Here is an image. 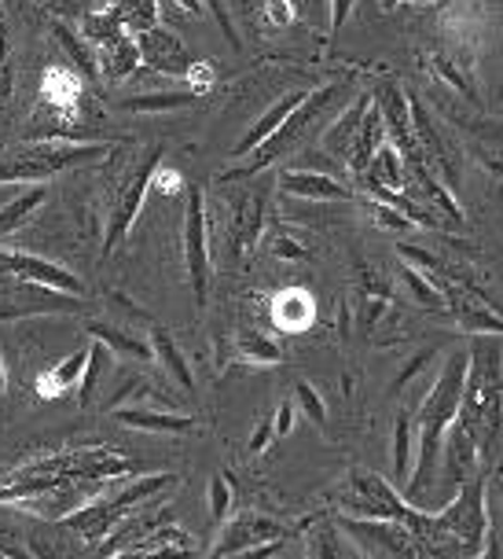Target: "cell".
I'll list each match as a JSON object with an SVG mask.
<instances>
[{
	"label": "cell",
	"instance_id": "cell-1",
	"mask_svg": "<svg viewBox=\"0 0 503 559\" xmlns=\"http://www.w3.org/2000/svg\"><path fill=\"white\" fill-rule=\"evenodd\" d=\"M467 365H470V354L467 349H456L448 354V361L441 365V372L430 386V394L422 397L419 405V445H416V467H411V478L405 486V501L419 504L422 493L434 489V478H438V461L445 453V435L452 427V419L459 413V402H463V386H467Z\"/></svg>",
	"mask_w": 503,
	"mask_h": 559
},
{
	"label": "cell",
	"instance_id": "cell-2",
	"mask_svg": "<svg viewBox=\"0 0 503 559\" xmlns=\"http://www.w3.org/2000/svg\"><path fill=\"white\" fill-rule=\"evenodd\" d=\"M346 96V85H320V88H313L306 99L298 104V111L287 118L284 126L276 129L273 136L265 140V144L258 147L254 155H250V163L247 166H236V169H228L225 174V181H243V177H254V174H261L265 166H273V163H279L284 155H290L295 152L298 144H306L309 140V133L324 122V118L331 115L335 118V111H338V99Z\"/></svg>",
	"mask_w": 503,
	"mask_h": 559
},
{
	"label": "cell",
	"instance_id": "cell-3",
	"mask_svg": "<svg viewBox=\"0 0 503 559\" xmlns=\"http://www.w3.org/2000/svg\"><path fill=\"white\" fill-rule=\"evenodd\" d=\"M158 163H163V147H151V152L144 155V163H140L136 169H129L125 181L118 185L115 206H110V217H107V228H104V258L115 254V247L129 236L140 206H144V195L151 192V181H155Z\"/></svg>",
	"mask_w": 503,
	"mask_h": 559
},
{
	"label": "cell",
	"instance_id": "cell-4",
	"mask_svg": "<svg viewBox=\"0 0 503 559\" xmlns=\"http://www.w3.org/2000/svg\"><path fill=\"white\" fill-rule=\"evenodd\" d=\"M342 531L364 548L371 559H427L419 537L394 519H349L342 515Z\"/></svg>",
	"mask_w": 503,
	"mask_h": 559
},
{
	"label": "cell",
	"instance_id": "cell-5",
	"mask_svg": "<svg viewBox=\"0 0 503 559\" xmlns=\"http://www.w3.org/2000/svg\"><path fill=\"white\" fill-rule=\"evenodd\" d=\"M184 269H188V284H191V295H195V306L206 309V298H209V222H206L203 188H188Z\"/></svg>",
	"mask_w": 503,
	"mask_h": 559
},
{
	"label": "cell",
	"instance_id": "cell-6",
	"mask_svg": "<svg viewBox=\"0 0 503 559\" xmlns=\"http://www.w3.org/2000/svg\"><path fill=\"white\" fill-rule=\"evenodd\" d=\"M284 537H287V526L276 523V519H268V515H261V512L231 515V519H225V526H220V537L214 545V559L236 556V552L254 548V545L284 542Z\"/></svg>",
	"mask_w": 503,
	"mask_h": 559
},
{
	"label": "cell",
	"instance_id": "cell-7",
	"mask_svg": "<svg viewBox=\"0 0 503 559\" xmlns=\"http://www.w3.org/2000/svg\"><path fill=\"white\" fill-rule=\"evenodd\" d=\"M136 45H140V63L147 70H155V74L184 78L191 63H195V59L188 56V45L166 26H151L144 34H136Z\"/></svg>",
	"mask_w": 503,
	"mask_h": 559
},
{
	"label": "cell",
	"instance_id": "cell-8",
	"mask_svg": "<svg viewBox=\"0 0 503 559\" xmlns=\"http://www.w3.org/2000/svg\"><path fill=\"white\" fill-rule=\"evenodd\" d=\"M166 523H173V512H169L166 504H158L155 512H147L144 504L133 508L122 523L110 531L104 542H99L93 548V559H110V556H118V552H129V548H136L140 542H147L151 534L158 531V526H166Z\"/></svg>",
	"mask_w": 503,
	"mask_h": 559
},
{
	"label": "cell",
	"instance_id": "cell-9",
	"mask_svg": "<svg viewBox=\"0 0 503 559\" xmlns=\"http://www.w3.org/2000/svg\"><path fill=\"white\" fill-rule=\"evenodd\" d=\"M8 276H19V280H29V284L52 287V292H59V295H74V298L85 295L82 280L70 273L67 265L48 262V258H41V254L12 251V247H8Z\"/></svg>",
	"mask_w": 503,
	"mask_h": 559
},
{
	"label": "cell",
	"instance_id": "cell-10",
	"mask_svg": "<svg viewBox=\"0 0 503 559\" xmlns=\"http://www.w3.org/2000/svg\"><path fill=\"white\" fill-rule=\"evenodd\" d=\"M279 188L295 199H313V203H349L354 192L338 181V177L324 174V169L309 166H290L279 174Z\"/></svg>",
	"mask_w": 503,
	"mask_h": 559
},
{
	"label": "cell",
	"instance_id": "cell-11",
	"mask_svg": "<svg viewBox=\"0 0 503 559\" xmlns=\"http://www.w3.org/2000/svg\"><path fill=\"white\" fill-rule=\"evenodd\" d=\"M261 225H265V192H250L236 203V214H231V228H228V258L239 262L254 251Z\"/></svg>",
	"mask_w": 503,
	"mask_h": 559
},
{
	"label": "cell",
	"instance_id": "cell-12",
	"mask_svg": "<svg viewBox=\"0 0 503 559\" xmlns=\"http://www.w3.org/2000/svg\"><path fill=\"white\" fill-rule=\"evenodd\" d=\"M110 416L122 427L133 431H151V435H191L195 431V419L166 413V408H151V405H125V408H110Z\"/></svg>",
	"mask_w": 503,
	"mask_h": 559
},
{
	"label": "cell",
	"instance_id": "cell-13",
	"mask_svg": "<svg viewBox=\"0 0 503 559\" xmlns=\"http://www.w3.org/2000/svg\"><path fill=\"white\" fill-rule=\"evenodd\" d=\"M371 104H375V96H360L354 99L349 107H342V111L331 118V126L324 129V152L335 155V158H346L349 163V152H354V140L360 133V126H364V118L371 111Z\"/></svg>",
	"mask_w": 503,
	"mask_h": 559
},
{
	"label": "cell",
	"instance_id": "cell-14",
	"mask_svg": "<svg viewBox=\"0 0 503 559\" xmlns=\"http://www.w3.org/2000/svg\"><path fill=\"white\" fill-rule=\"evenodd\" d=\"M408 107H411V129H416V140H419L422 155H427V163L434 166L441 177H448V181L456 185V163H452V155H448L445 140H441V133H438L434 118H430L427 107L411 96H408Z\"/></svg>",
	"mask_w": 503,
	"mask_h": 559
},
{
	"label": "cell",
	"instance_id": "cell-15",
	"mask_svg": "<svg viewBox=\"0 0 503 559\" xmlns=\"http://www.w3.org/2000/svg\"><path fill=\"white\" fill-rule=\"evenodd\" d=\"M110 559H195V542H191V534H184L180 526L166 523V526H158L147 542H140L136 548L118 552Z\"/></svg>",
	"mask_w": 503,
	"mask_h": 559
},
{
	"label": "cell",
	"instance_id": "cell-16",
	"mask_svg": "<svg viewBox=\"0 0 503 559\" xmlns=\"http://www.w3.org/2000/svg\"><path fill=\"white\" fill-rule=\"evenodd\" d=\"M306 96H309V93H287L284 99H276V104L268 107V111L261 115L254 126H250V133H247L243 140H239L236 147H231V158H247V155H254L258 147L265 144V140L273 136L276 129L284 126L290 115L298 111V104H301V99H306Z\"/></svg>",
	"mask_w": 503,
	"mask_h": 559
},
{
	"label": "cell",
	"instance_id": "cell-17",
	"mask_svg": "<svg viewBox=\"0 0 503 559\" xmlns=\"http://www.w3.org/2000/svg\"><path fill=\"white\" fill-rule=\"evenodd\" d=\"M273 321L279 332H306L316 321V302L301 287H287L273 298Z\"/></svg>",
	"mask_w": 503,
	"mask_h": 559
},
{
	"label": "cell",
	"instance_id": "cell-18",
	"mask_svg": "<svg viewBox=\"0 0 503 559\" xmlns=\"http://www.w3.org/2000/svg\"><path fill=\"white\" fill-rule=\"evenodd\" d=\"M96 63H99V74H107L110 82H125V78L140 67L136 34H122V37H115V41L99 45Z\"/></svg>",
	"mask_w": 503,
	"mask_h": 559
},
{
	"label": "cell",
	"instance_id": "cell-19",
	"mask_svg": "<svg viewBox=\"0 0 503 559\" xmlns=\"http://www.w3.org/2000/svg\"><path fill=\"white\" fill-rule=\"evenodd\" d=\"M360 181H364L368 192H375V188H390V192H400L408 181V169H405V158L397 155V147L390 144H382L375 158H371V166L360 174Z\"/></svg>",
	"mask_w": 503,
	"mask_h": 559
},
{
	"label": "cell",
	"instance_id": "cell-20",
	"mask_svg": "<svg viewBox=\"0 0 503 559\" xmlns=\"http://www.w3.org/2000/svg\"><path fill=\"white\" fill-rule=\"evenodd\" d=\"M45 203H48V185H26L23 192L8 199V203L0 206V239L19 233Z\"/></svg>",
	"mask_w": 503,
	"mask_h": 559
},
{
	"label": "cell",
	"instance_id": "cell-21",
	"mask_svg": "<svg viewBox=\"0 0 503 559\" xmlns=\"http://www.w3.org/2000/svg\"><path fill=\"white\" fill-rule=\"evenodd\" d=\"M88 335L96 338V343H104L107 349H115V354L129 357V361H155V349H151V338H136L133 332H125V328H115L107 321H93L88 324Z\"/></svg>",
	"mask_w": 503,
	"mask_h": 559
},
{
	"label": "cell",
	"instance_id": "cell-22",
	"mask_svg": "<svg viewBox=\"0 0 503 559\" xmlns=\"http://www.w3.org/2000/svg\"><path fill=\"white\" fill-rule=\"evenodd\" d=\"M151 349H155V361L166 368L169 379L180 386V391L195 394V376H191V368L184 361V354H180V346L173 343V335L166 332V328H151Z\"/></svg>",
	"mask_w": 503,
	"mask_h": 559
},
{
	"label": "cell",
	"instance_id": "cell-23",
	"mask_svg": "<svg viewBox=\"0 0 503 559\" xmlns=\"http://www.w3.org/2000/svg\"><path fill=\"white\" fill-rule=\"evenodd\" d=\"M416 416L408 408H400L394 419V442H390V456H394V486H408L411 461H416V431H411Z\"/></svg>",
	"mask_w": 503,
	"mask_h": 559
},
{
	"label": "cell",
	"instance_id": "cell-24",
	"mask_svg": "<svg viewBox=\"0 0 503 559\" xmlns=\"http://www.w3.org/2000/svg\"><path fill=\"white\" fill-rule=\"evenodd\" d=\"M386 144V126H382V115H379V107L371 104V111H368V118H364V126H360V133H357V140H354V152H349V169L360 177L364 169L371 166V158H375V152L379 147Z\"/></svg>",
	"mask_w": 503,
	"mask_h": 559
},
{
	"label": "cell",
	"instance_id": "cell-25",
	"mask_svg": "<svg viewBox=\"0 0 503 559\" xmlns=\"http://www.w3.org/2000/svg\"><path fill=\"white\" fill-rule=\"evenodd\" d=\"M41 93L48 104H56L63 115H74L77 111V99H82L85 93V82L74 74V70H67V67H52L45 74V85H41Z\"/></svg>",
	"mask_w": 503,
	"mask_h": 559
},
{
	"label": "cell",
	"instance_id": "cell-26",
	"mask_svg": "<svg viewBox=\"0 0 503 559\" xmlns=\"http://www.w3.org/2000/svg\"><path fill=\"white\" fill-rule=\"evenodd\" d=\"M195 93L191 88H173V93H140V96H125L122 111H133V115H163V111H184V107L195 104Z\"/></svg>",
	"mask_w": 503,
	"mask_h": 559
},
{
	"label": "cell",
	"instance_id": "cell-27",
	"mask_svg": "<svg viewBox=\"0 0 503 559\" xmlns=\"http://www.w3.org/2000/svg\"><path fill=\"white\" fill-rule=\"evenodd\" d=\"M448 295V309L456 313V321H459V328L467 335H478V338H486V335H503V321L492 309H478L475 302H463L459 295H452V292H445Z\"/></svg>",
	"mask_w": 503,
	"mask_h": 559
},
{
	"label": "cell",
	"instance_id": "cell-28",
	"mask_svg": "<svg viewBox=\"0 0 503 559\" xmlns=\"http://www.w3.org/2000/svg\"><path fill=\"white\" fill-rule=\"evenodd\" d=\"M85 361H88V349H77V354H70L63 365H56L52 372H45L41 379H37V394H41V397H59L63 391H70L74 383H82Z\"/></svg>",
	"mask_w": 503,
	"mask_h": 559
},
{
	"label": "cell",
	"instance_id": "cell-29",
	"mask_svg": "<svg viewBox=\"0 0 503 559\" xmlns=\"http://www.w3.org/2000/svg\"><path fill=\"white\" fill-rule=\"evenodd\" d=\"M236 354H239V361H243V365H261V368L284 361V349H279L276 338H268L261 332H250V328L236 335Z\"/></svg>",
	"mask_w": 503,
	"mask_h": 559
},
{
	"label": "cell",
	"instance_id": "cell-30",
	"mask_svg": "<svg viewBox=\"0 0 503 559\" xmlns=\"http://www.w3.org/2000/svg\"><path fill=\"white\" fill-rule=\"evenodd\" d=\"M400 280H405V287L411 292V298L422 306V309H448V295L445 287H438L434 276H427L422 269L416 265H400Z\"/></svg>",
	"mask_w": 503,
	"mask_h": 559
},
{
	"label": "cell",
	"instance_id": "cell-31",
	"mask_svg": "<svg viewBox=\"0 0 503 559\" xmlns=\"http://www.w3.org/2000/svg\"><path fill=\"white\" fill-rule=\"evenodd\" d=\"M107 12L122 19L129 34H144V29L158 26V0H107Z\"/></svg>",
	"mask_w": 503,
	"mask_h": 559
},
{
	"label": "cell",
	"instance_id": "cell-32",
	"mask_svg": "<svg viewBox=\"0 0 503 559\" xmlns=\"http://www.w3.org/2000/svg\"><path fill=\"white\" fill-rule=\"evenodd\" d=\"M52 34H56V41L63 45V52L74 59V67H77V78H85V82H96V74H99V63H96V48L82 41V37H74L70 29L59 23L52 26Z\"/></svg>",
	"mask_w": 503,
	"mask_h": 559
},
{
	"label": "cell",
	"instance_id": "cell-33",
	"mask_svg": "<svg viewBox=\"0 0 503 559\" xmlns=\"http://www.w3.org/2000/svg\"><path fill=\"white\" fill-rule=\"evenodd\" d=\"M122 34H129L125 23L115 12H107V8H104V12H96V15H85V23H82V37L93 48L115 41V37H122Z\"/></svg>",
	"mask_w": 503,
	"mask_h": 559
},
{
	"label": "cell",
	"instance_id": "cell-34",
	"mask_svg": "<svg viewBox=\"0 0 503 559\" xmlns=\"http://www.w3.org/2000/svg\"><path fill=\"white\" fill-rule=\"evenodd\" d=\"M107 372V346L104 343H93L88 346V361H85V372H82V383H77V405H93L96 397V383L99 376Z\"/></svg>",
	"mask_w": 503,
	"mask_h": 559
},
{
	"label": "cell",
	"instance_id": "cell-35",
	"mask_svg": "<svg viewBox=\"0 0 503 559\" xmlns=\"http://www.w3.org/2000/svg\"><path fill=\"white\" fill-rule=\"evenodd\" d=\"M295 405H298L309 419H313L316 427H327V405H324V397H320V391H316L313 383L298 379V383H295Z\"/></svg>",
	"mask_w": 503,
	"mask_h": 559
},
{
	"label": "cell",
	"instance_id": "cell-36",
	"mask_svg": "<svg viewBox=\"0 0 503 559\" xmlns=\"http://www.w3.org/2000/svg\"><path fill=\"white\" fill-rule=\"evenodd\" d=\"M434 361H438V346H422L419 354H411L408 361H405V368H400V372H397V379H394V386H390V391L400 394V391H405V386L411 383V379L427 372V368L434 365Z\"/></svg>",
	"mask_w": 503,
	"mask_h": 559
},
{
	"label": "cell",
	"instance_id": "cell-37",
	"mask_svg": "<svg viewBox=\"0 0 503 559\" xmlns=\"http://www.w3.org/2000/svg\"><path fill=\"white\" fill-rule=\"evenodd\" d=\"M206 501H209V519H214V523H225L228 512H231V478L228 475H214V478H209Z\"/></svg>",
	"mask_w": 503,
	"mask_h": 559
},
{
	"label": "cell",
	"instance_id": "cell-38",
	"mask_svg": "<svg viewBox=\"0 0 503 559\" xmlns=\"http://www.w3.org/2000/svg\"><path fill=\"white\" fill-rule=\"evenodd\" d=\"M434 70H438V78H441V82H448V85L456 88V93L463 96V99H470V104H478V93H475V85H470L467 78H463L459 70L452 67L445 56H434Z\"/></svg>",
	"mask_w": 503,
	"mask_h": 559
},
{
	"label": "cell",
	"instance_id": "cell-39",
	"mask_svg": "<svg viewBox=\"0 0 503 559\" xmlns=\"http://www.w3.org/2000/svg\"><path fill=\"white\" fill-rule=\"evenodd\" d=\"M368 214L375 217L379 228H394V233H405V228H411V222L400 210H394L390 203H382V199H368Z\"/></svg>",
	"mask_w": 503,
	"mask_h": 559
},
{
	"label": "cell",
	"instance_id": "cell-40",
	"mask_svg": "<svg viewBox=\"0 0 503 559\" xmlns=\"http://www.w3.org/2000/svg\"><path fill=\"white\" fill-rule=\"evenodd\" d=\"M184 82H188V88L195 96H206L209 88H214V67H209V63H191V70L184 74Z\"/></svg>",
	"mask_w": 503,
	"mask_h": 559
},
{
	"label": "cell",
	"instance_id": "cell-41",
	"mask_svg": "<svg viewBox=\"0 0 503 559\" xmlns=\"http://www.w3.org/2000/svg\"><path fill=\"white\" fill-rule=\"evenodd\" d=\"M295 402H284L276 408V416H273V431H276V438H287L290 431H295Z\"/></svg>",
	"mask_w": 503,
	"mask_h": 559
},
{
	"label": "cell",
	"instance_id": "cell-42",
	"mask_svg": "<svg viewBox=\"0 0 503 559\" xmlns=\"http://www.w3.org/2000/svg\"><path fill=\"white\" fill-rule=\"evenodd\" d=\"M354 4H357V0H331V19H327L331 34H338V29L346 26V19L354 15Z\"/></svg>",
	"mask_w": 503,
	"mask_h": 559
},
{
	"label": "cell",
	"instance_id": "cell-43",
	"mask_svg": "<svg viewBox=\"0 0 503 559\" xmlns=\"http://www.w3.org/2000/svg\"><path fill=\"white\" fill-rule=\"evenodd\" d=\"M273 438H276V431H273V419H261V424H258V431L254 435H250V453H265V449H268V442H273Z\"/></svg>",
	"mask_w": 503,
	"mask_h": 559
},
{
	"label": "cell",
	"instance_id": "cell-44",
	"mask_svg": "<svg viewBox=\"0 0 503 559\" xmlns=\"http://www.w3.org/2000/svg\"><path fill=\"white\" fill-rule=\"evenodd\" d=\"M284 552V542H268V545H254V548H243L236 556H225V559H276Z\"/></svg>",
	"mask_w": 503,
	"mask_h": 559
},
{
	"label": "cell",
	"instance_id": "cell-45",
	"mask_svg": "<svg viewBox=\"0 0 503 559\" xmlns=\"http://www.w3.org/2000/svg\"><path fill=\"white\" fill-rule=\"evenodd\" d=\"M268 19H273V26L295 23V4L290 0H268Z\"/></svg>",
	"mask_w": 503,
	"mask_h": 559
},
{
	"label": "cell",
	"instance_id": "cell-46",
	"mask_svg": "<svg viewBox=\"0 0 503 559\" xmlns=\"http://www.w3.org/2000/svg\"><path fill=\"white\" fill-rule=\"evenodd\" d=\"M273 254H279V258H306V247H301L298 239L273 236Z\"/></svg>",
	"mask_w": 503,
	"mask_h": 559
},
{
	"label": "cell",
	"instance_id": "cell-47",
	"mask_svg": "<svg viewBox=\"0 0 503 559\" xmlns=\"http://www.w3.org/2000/svg\"><path fill=\"white\" fill-rule=\"evenodd\" d=\"M151 188H166V192H173V188H180V177H177V174H163V166H158Z\"/></svg>",
	"mask_w": 503,
	"mask_h": 559
},
{
	"label": "cell",
	"instance_id": "cell-48",
	"mask_svg": "<svg viewBox=\"0 0 503 559\" xmlns=\"http://www.w3.org/2000/svg\"><path fill=\"white\" fill-rule=\"evenodd\" d=\"M486 559H503V542L492 526H489V537H486Z\"/></svg>",
	"mask_w": 503,
	"mask_h": 559
},
{
	"label": "cell",
	"instance_id": "cell-49",
	"mask_svg": "<svg viewBox=\"0 0 503 559\" xmlns=\"http://www.w3.org/2000/svg\"><path fill=\"white\" fill-rule=\"evenodd\" d=\"M177 8H184L188 15H203V0H173Z\"/></svg>",
	"mask_w": 503,
	"mask_h": 559
},
{
	"label": "cell",
	"instance_id": "cell-50",
	"mask_svg": "<svg viewBox=\"0 0 503 559\" xmlns=\"http://www.w3.org/2000/svg\"><path fill=\"white\" fill-rule=\"evenodd\" d=\"M316 15H331V0H313Z\"/></svg>",
	"mask_w": 503,
	"mask_h": 559
},
{
	"label": "cell",
	"instance_id": "cell-51",
	"mask_svg": "<svg viewBox=\"0 0 503 559\" xmlns=\"http://www.w3.org/2000/svg\"><path fill=\"white\" fill-rule=\"evenodd\" d=\"M0 397H4V357H0Z\"/></svg>",
	"mask_w": 503,
	"mask_h": 559
},
{
	"label": "cell",
	"instance_id": "cell-52",
	"mask_svg": "<svg viewBox=\"0 0 503 559\" xmlns=\"http://www.w3.org/2000/svg\"><path fill=\"white\" fill-rule=\"evenodd\" d=\"M400 4H408V0H382V8H400Z\"/></svg>",
	"mask_w": 503,
	"mask_h": 559
},
{
	"label": "cell",
	"instance_id": "cell-53",
	"mask_svg": "<svg viewBox=\"0 0 503 559\" xmlns=\"http://www.w3.org/2000/svg\"><path fill=\"white\" fill-rule=\"evenodd\" d=\"M470 559H486V548H481V556H470Z\"/></svg>",
	"mask_w": 503,
	"mask_h": 559
},
{
	"label": "cell",
	"instance_id": "cell-54",
	"mask_svg": "<svg viewBox=\"0 0 503 559\" xmlns=\"http://www.w3.org/2000/svg\"><path fill=\"white\" fill-rule=\"evenodd\" d=\"M0 559H15V556H8V552H0Z\"/></svg>",
	"mask_w": 503,
	"mask_h": 559
}]
</instances>
